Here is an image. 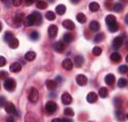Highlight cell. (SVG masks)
<instances>
[{
  "mask_svg": "<svg viewBox=\"0 0 128 122\" xmlns=\"http://www.w3.org/2000/svg\"><path fill=\"white\" fill-rule=\"evenodd\" d=\"M105 39V34L103 33H99L98 34H97L94 39V42H100Z\"/></svg>",
  "mask_w": 128,
  "mask_h": 122,
  "instance_id": "obj_35",
  "label": "cell"
},
{
  "mask_svg": "<svg viewBox=\"0 0 128 122\" xmlns=\"http://www.w3.org/2000/svg\"><path fill=\"white\" fill-rule=\"evenodd\" d=\"M62 67L65 69L66 70H71L73 67V63L70 59H64L62 62Z\"/></svg>",
  "mask_w": 128,
  "mask_h": 122,
  "instance_id": "obj_15",
  "label": "cell"
},
{
  "mask_svg": "<svg viewBox=\"0 0 128 122\" xmlns=\"http://www.w3.org/2000/svg\"><path fill=\"white\" fill-rule=\"evenodd\" d=\"M24 58L26 61H33L36 58V53H35V52H33V51H29L25 54Z\"/></svg>",
  "mask_w": 128,
  "mask_h": 122,
  "instance_id": "obj_24",
  "label": "cell"
},
{
  "mask_svg": "<svg viewBox=\"0 0 128 122\" xmlns=\"http://www.w3.org/2000/svg\"><path fill=\"white\" fill-rule=\"evenodd\" d=\"M25 122H40L38 118L33 113H28L25 116Z\"/></svg>",
  "mask_w": 128,
  "mask_h": 122,
  "instance_id": "obj_10",
  "label": "cell"
},
{
  "mask_svg": "<svg viewBox=\"0 0 128 122\" xmlns=\"http://www.w3.org/2000/svg\"><path fill=\"white\" fill-rule=\"evenodd\" d=\"M118 72L122 74H124L127 72H128V66L126 64H122L121 66H119L118 69Z\"/></svg>",
  "mask_w": 128,
  "mask_h": 122,
  "instance_id": "obj_41",
  "label": "cell"
},
{
  "mask_svg": "<svg viewBox=\"0 0 128 122\" xmlns=\"http://www.w3.org/2000/svg\"><path fill=\"white\" fill-rule=\"evenodd\" d=\"M7 103H8V102L6 101V98L4 97L3 96H1V107H2V108L4 107V106L6 105Z\"/></svg>",
  "mask_w": 128,
  "mask_h": 122,
  "instance_id": "obj_46",
  "label": "cell"
},
{
  "mask_svg": "<svg viewBox=\"0 0 128 122\" xmlns=\"http://www.w3.org/2000/svg\"><path fill=\"white\" fill-rule=\"evenodd\" d=\"M123 44V38L122 37H116L114 39L112 46L114 49H118Z\"/></svg>",
  "mask_w": 128,
  "mask_h": 122,
  "instance_id": "obj_8",
  "label": "cell"
},
{
  "mask_svg": "<svg viewBox=\"0 0 128 122\" xmlns=\"http://www.w3.org/2000/svg\"><path fill=\"white\" fill-rule=\"evenodd\" d=\"M115 115H116V117L117 120L119 121V122H123V121L125 120V115L122 111H116V114Z\"/></svg>",
  "mask_w": 128,
  "mask_h": 122,
  "instance_id": "obj_32",
  "label": "cell"
},
{
  "mask_svg": "<svg viewBox=\"0 0 128 122\" xmlns=\"http://www.w3.org/2000/svg\"><path fill=\"white\" fill-rule=\"evenodd\" d=\"M64 48H65V45L63 43V42L59 41V42H56L54 44V49L56 52L61 53V52L64 51Z\"/></svg>",
  "mask_w": 128,
  "mask_h": 122,
  "instance_id": "obj_16",
  "label": "cell"
},
{
  "mask_svg": "<svg viewBox=\"0 0 128 122\" xmlns=\"http://www.w3.org/2000/svg\"><path fill=\"white\" fill-rule=\"evenodd\" d=\"M62 122H72V119H66V118L62 119Z\"/></svg>",
  "mask_w": 128,
  "mask_h": 122,
  "instance_id": "obj_48",
  "label": "cell"
},
{
  "mask_svg": "<svg viewBox=\"0 0 128 122\" xmlns=\"http://www.w3.org/2000/svg\"><path fill=\"white\" fill-rule=\"evenodd\" d=\"M66 12V6L64 4H59L56 7V12L59 15H63Z\"/></svg>",
  "mask_w": 128,
  "mask_h": 122,
  "instance_id": "obj_23",
  "label": "cell"
},
{
  "mask_svg": "<svg viewBox=\"0 0 128 122\" xmlns=\"http://www.w3.org/2000/svg\"><path fill=\"white\" fill-rule=\"evenodd\" d=\"M84 63V59L82 56L78 55V56H76L75 58H74V64H75V66L77 67V68H80L83 66Z\"/></svg>",
  "mask_w": 128,
  "mask_h": 122,
  "instance_id": "obj_13",
  "label": "cell"
},
{
  "mask_svg": "<svg viewBox=\"0 0 128 122\" xmlns=\"http://www.w3.org/2000/svg\"><path fill=\"white\" fill-rule=\"evenodd\" d=\"M35 23H36V20L33 14L29 15L24 20V24L25 26H32L33 25H35Z\"/></svg>",
  "mask_w": 128,
  "mask_h": 122,
  "instance_id": "obj_4",
  "label": "cell"
},
{
  "mask_svg": "<svg viewBox=\"0 0 128 122\" xmlns=\"http://www.w3.org/2000/svg\"><path fill=\"white\" fill-rule=\"evenodd\" d=\"M24 16V13L23 12H20V13H18L15 15V17L13 18V22L15 23H17V24H20L22 20H23V18Z\"/></svg>",
  "mask_w": 128,
  "mask_h": 122,
  "instance_id": "obj_26",
  "label": "cell"
},
{
  "mask_svg": "<svg viewBox=\"0 0 128 122\" xmlns=\"http://www.w3.org/2000/svg\"><path fill=\"white\" fill-rule=\"evenodd\" d=\"M76 20L80 23H84L86 21V17L84 13L80 12L78 14H77V15H76Z\"/></svg>",
  "mask_w": 128,
  "mask_h": 122,
  "instance_id": "obj_31",
  "label": "cell"
},
{
  "mask_svg": "<svg viewBox=\"0 0 128 122\" xmlns=\"http://www.w3.org/2000/svg\"><path fill=\"white\" fill-rule=\"evenodd\" d=\"M13 38H15L14 37V34L12 33V32H10V31H6L5 33H4V41L6 42H10V41L12 40Z\"/></svg>",
  "mask_w": 128,
  "mask_h": 122,
  "instance_id": "obj_29",
  "label": "cell"
},
{
  "mask_svg": "<svg viewBox=\"0 0 128 122\" xmlns=\"http://www.w3.org/2000/svg\"><path fill=\"white\" fill-rule=\"evenodd\" d=\"M128 84V81L124 78H120L118 81V83H117V85L119 88H124Z\"/></svg>",
  "mask_w": 128,
  "mask_h": 122,
  "instance_id": "obj_36",
  "label": "cell"
},
{
  "mask_svg": "<svg viewBox=\"0 0 128 122\" xmlns=\"http://www.w3.org/2000/svg\"><path fill=\"white\" fill-rule=\"evenodd\" d=\"M40 34L39 33L36 31H33L31 34H30V38L32 40H38L39 39Z\"/></svg>",
  "mask_w": 128,
  "mask_h": 122,
  "instance_id": "obj_40",
  "label": "cell"
},
{
  "mask_svg": "<svg viewBox=\"0 0 128 122\" xmlns=\"http://www.w3.org/2000/svg\"><path fill=\"white\" fill-rule=\"evenodd\" d=\"M6 64H7V60H6V59L4 57V56H1L0 57V67H4V66H5L6 65Z\"/></svg>",
  "mask_w": 128,
  "mask_h": 122,
  "instance_id": "obj_44",
  "label": "cell"
},
{
  "mask_svg": "<svg viewBox=\"0 0 128 122\" xmlns=\"http://www.w3.org/2000/svg\"><path fill=\"white\" fill-rule=\"evenodd\" d=\"M126 117H127V119H128V115H127V116H126Z\"/></svg>",
  "mask_w": 128,
  "mask_h": 122,
  "instance_id": "obj_55",
  "label": "cell"
},
{
  "mask_svg": "<svg viewBox=\"0 0 128 122\" xmlns=\"http://www.w3.org/2000/svg\"><path fill=\"white\" fill-rule=\"evenodd\" d=\"M46 18L48 20H54L56 19V14L53 11H48L46 13Z\"/></svg>",
  "mask_w": 128,
  "mask_h": 122,
  "instance_id": "obj_33",
  "label": "cell"
},
{
  "mask_svg": "<svg viewBox=\"0 0 128 122\" xmlns=\"http://www.w3.org/2000/svg\"><path fill=\"white\" fill-rule=\"evenodd\" d=\"M92 53H93L94 56H100L101 53H102V49H101V48H100L98 46L94 47V48L92 49Z\"/></svg>",
  "mask_w": 128,
  "mask_h": 122,
  "instance_id": "obj_39",
  "label": "cell"
},
{
  "mask_svg": "<svg viewBox=\"0 0 128 122\" xmlns=\"http://www.w3.org/2000/svg\"><path fill=\"white\" fill-rule=\"evenodd\" d=\"M8 75H9V74L8 72L4 71V70H2L0 72V78L2 80H3V79L6 80L7 78H8Z\"/></svg>",
  "mask_w": 128,
  "mask_h": 122,
  "instance_id": "obj_43",
  "label": "cell"
},
{
  "mask_svg": "<svg viewBox=\"0 0 128 122\" xmlns=\"http://www.w3.org/2000/svg\"><path fill=\"white\" fill-rule=\"evenodd\" d=\"M126 61H127L128 62V56H126Z\"/></svg>",
  "mask_w": 128,
  "mask_h": 122,
  "instance_id": "obj_54",
  "label": "cell"
},
{
  "mask_svg": "<svg viewBox=\"0 0 128 122\" xmlns=\"http://www.w3.org/2000/svg\"><path fill=\"white\" fill-rule=\"evenodd\" d=\"M4 110L8 114H12L16 113V108L13 103L12 102H8L6 105L4 106Z\"/></svg>",
  "mask_w": 128,
  "mask_h": 122,
  "instance_id": "obj_11",
  "label": "cell"
},
{
  "mask_svg": "<svg viewBox=\"0 0 128 122\" xmlns=\"http://www.w3.org/2000/svg\"><path fill=\"white\" fill-rule=\"evenodd\" d=\"M51 122H62V119H54L51 121Z\"/></svg>",
  "mask_w": 128,
  "mask_h": 122,
  "instance_id": "obj_50",
  "label": "cell"
},
{
  "mask_svg": "<svg viewBox=\"0 0 128 122\" xmlns=\"http://www.w3.org/2000/svg\"><path fill=\"white\" fill-rule=\"evenodd\" d=\"M45 108H46V111L49 113H54L56 111L57 109V105L56 102H54V101H48L46 104V106H45Z\"/></svg>",
  "mask_w": 128,
  "mask_h": 122,
  "instance_id": "obj_3",
  "label": "cell"
},
{
  "mask_svg": "<svg viewBox=\"0 0 128 122\" xmlns=\"http://www.w3.org/2000/svg\"><path fill=\"white\" fill-rule=\"evenodd\" d=\"M21 69H22V66L19 62H14L10 65V72H14V73L18 72L21 70Z\"/></svg>",
  "mask_w": 128,
  "mask_h": 122,
  "instance_id": "obj_14",
  "label": "cell"
},
{
  "mask_svg": "<svg viewBox=\"0 0 128 122\" xmlns=\"http://www.w3.org/2000/svg\"><path fill=\"white\" fill-rule=\"evenodd\" d=\"M6 122H15V120H14V119L12 118V117H8V119H7V120H6Z\"/></svg>",
  "mask_w": 128,
  "mask_h": 122,
  "instance_id": "obj_49",
  "label": "cell"
},
{
  "mask_svg": "<svg viewBox=\"0 0 128 122\" xmlns=\"http://www.w3.org/2000/svg\"></svg>",
  "mask_w": 128,
  "mask_h": 122,
  "instance_id": "obj_56",
  "label": "cell"
},
{
  "mask_svg": "<svg viewBox=\"0 0 128 122\" xmlns=\"http://www.w3.org/2000/svg\"><path fill=\"white\" fill-rule=\"evenodd\" d=\"M126 48L128 50V40L127 41V42H126Z\"/></svg>",
  "mask_w": 128,
  "mask_h": 122,
  "instance_id": "obj_53",
  "label": "cell"
},
{
  "mask_svg": "<svg viewBox=\"0 0 128 122\" xmlns=\"http://www.w3.org/2000/svg\"><path fill=\"white\" fill-rule=\"evenodd\" d=\"M46 87L50 91H54L57 88V83L53 80H47L46 82Z\"/></svg>",
  "mask_w": 128,
  "mask_h": 122,
  "instance_id": "obj_17",
  "label": "cell"
},
{
  "mask_svg": "<svg viewBox=\"0 0 128 122\" xmlns=\"http://www.w3.org/2000/svg\"><path fill=\"white\" fill-rule=\"evenodd\" d=\"M58 33V27L55 24L50 25L48 29V34L50 38H55Z\"/></svg>",
  "mask_w": 128,
  "mask_h": 122,
  "instance_id": "obj_5",
  "label": "cell"
},
{
  "mask_svg": "<svg viewBox=\"0 0 128 122\" xmlns=\"http://www.w3.org/2000/svg\"><path fill=\"white\" fill-rule=\"evenodd\" d=\"M105 82L107 85L108 86H112L114 85V83H115V76L114 74H108L106 77H105Z\"/></svg>",
  "mask_w": 128,
  "mask_h": 122,
  "instance_id": "obj_18",
  "label": "cell"
},
{
  "mask_svg": "<svg viewBox=\"0 0 128 122\" xmlns=\"http://www.w3.org/2000/svg\"><path fill=\"white\" fill-rule=\"evenodd\" d=\"M124 21H125V23L128 25V13L125 15V17H124Z\"/></svg>",
  "mask_w": 128,
  "mask_h": 122,
  "instance_id": "obj_52",
  "label": "cell"
},
{
  "mask_svg": "<svg viewBox=\"0 0 128 122\" xmlns=\"http://www.w3.org/2000/svg\"><path fill=\"white\" fill-rule=\"evenodd\" d=\"M87 82H88V79L86 76H85L83 74H80L76 77V83L80 86H84L86 85Z\"/></svg>",
  "mask_w": 128,
  "mask_h": 122,
  "instance_id": "obj_6",
  "label": "cell"
},
{
  "mask_svg": "<svg viewBox=\"0 0 128 122\" xmlns=\"http://www.w3.org/2000/svg\"><path fill=\"white\" fill-rule=\"evenodd\" d=\"M63 38H64V42L70 43V42H71L73 40V35L72 34H70V33H65L64 34Z\"/></svg>",
  "mask_w": 128,
  "mask_h": 122,
  "instance_id": "obj_34",
  "label": "cell"
},
{
  "mask_svg": "<svg viewBox=\"0 0 128 122\" xmlns=\"http://www.w3.org/2000/svg\"><path fill=\"white\" fill-rule=\"evenodd\" d=\"M99 96L101 98H106L108 95V90L106 87H102L99 89Z\"/></svg>",
  "mask_w": 128,
  "mask_h": 122,
  "instance_id": "obj_25",
  "label": "cell"
},
{
  "mask_svg": "<svg viewBox=\"0 0 128 122\" xmlns=\"http://www.w3.org/2000/svg\"><path fill=\"white\" fill-rule=\"evenodd\" d=\"M33 15L34 16L35 18V20H36V23H35V25L36 26H40L42 23V15L37 12V11H34L32 12Z\"/></svg>",
  "mask_w": 128,
  "mask_h": 122,
  "instance_id": "obj_21",
  "label": "cell"
},
{
  "mask_svg": "<svg viewBox=\"0 0 128 122\" xmlns=\"http://www.w3.org/2000/svg\"><path fill=\"white\" fill-rule=\"evenodd\" d=\"M118 27H119L118 23L116 22V23H115L114 24H113V25H111V26H108V28L109 31H110V32L114 33V32H116V31L118 30Z\"/></svg>",
  "mask_w": 128,
  "mask_h": 122,
  "instance_id": "obj_38",
  "label": "cell"
},
{
  "mask_svg": "<svg viewBox=\"0 0 128 122\" xmlns=\"http://www.w3.org/2000/svg\"><path fill=\"white\" fill-rule=\"evenodd\" d=\"M16 87V82L13 78H8L6 80H4V88L8 92H13L15 90Z\"/></svg>",
  "mask_w": 128,
  "mask_h": 122,
  "instance_id": "obj_1",
  "label": "cell"
},
{
  "mask_svg": "<svg viewBox=\"0 0 128 122\" xmlns=\"http://www.w3.org/2000/svg\"><path fill=\"white\" fill-rule=\"evenodd\" d=\"M33 2H34V1H26V5H31Z\"/></svg>",
  "mask_w": 128,
  "mask_h": 122,
  "instance_id": "obj_51",
  "label": "cell"
},
{
  "mask_svg": "<svg viewBox=\"0 0 128 122\" xmlns=\"http://www.w3.org/2000/svg\"><path fill=\"white\" fill-rule=\"evenodd\" d=\"M36 7L40 10H45L48 7V3L45 1H38L36 4Z\"/></svg>",
  "mask_w": 128,
  "mask_h": 122,
  "instance_id": "obj_30",
  "label": "cell"
},
{
  "mask_svg": "<svg viewBox=\"0 0 128 122\" xmlns=\"http://www.w3.org/2000/svg\"><path fill=\"white\" fill-rule=\"evenodd\" d=\"M100 28V23L97 20H92L89 23V29L90 30L92 31H98Z\"/></svg>",
  "mask_w": 128,
  "mask_h": 122,
  "instance_id": "obj_19",
  "label": "cell"
},
{
  "mask_svg": "<svg viewBox=\"0 0 128 122\" xmlns=\"http://www.w3.org/2000/svg\"><path fill=\"white\" fill-rule=\"evenodd\" d=\"M123 9H124V7L120 3H116L114 6V7H113V10H114V12H122L123 10Z\"/></svg>",
  "mask_w": 128,
  "mask_h": 122,
  "instance_id": "obj_37",
  "label": "cell"
},
{
  "mask_svg": "<svg viewBox=\"0 0 128 122\" xmlns=\"http://www.w3.org/2000/svg\"><path fill=\"white\" fill-rule=\"evenodd\" d=\"M64 115L68 116H73L75 115V113L73 111V110L70 108H67L64 109Z\"/></svg>",
  "mask_w": 128,
  "mask_h": 122,
  "instance_id": "obj_42",
  "label": "cell"
},
{
  "mask_svg": "<svg viewBox=\"0 0 128 122\" xmlns=\"http://www.w3.org/2000/svg\"><path fill=\"white\" fill-rule=\"evenodd\" d=\"M39 99V92L36 88H32L29 94V100L32 103H36Z\"/></svg>",
  "mask_w": 128,
  "mask_h": 122,
  "instance_id": "obj_2",
  "label": "cell"
},
{
  "mask_svg": "<svg viewBox=\"0 0 128 122\" xmlns=\"http://www.w3.org/2000/svg\"><path fill=\"white\" fill-rule=\"evenodd\" d=\"M89 10L91 12H97L100 10V4L97 2H91L89 5Z\"/></svg>",
  "mask_w": 128,
  "mask_h": 122,
  "instance_id": "obj_28",
  "label": "cell"
},
{
  "mask_svg": "<svg viewBox=\"0 0 128 122\" xmlns=\"http://www.w3.org/2000/svg\"><path fill=\"white\" fill-rule=\"evenodd\" d=\"M117 21H116V17L114 15H108L106 18V23L108 27L110 26H111V25H113V24H114Z\"/></svg>",
  "mask_w": 128,
  "mask_h": 122,
  "instance_id": "obj_20",
  "label": "cell"
},
{
  "mask_svg": "<svg viewBox=\"0 0 128 122\" xmlns=\"http://www.w3.org/2000/svg\"><path fill=\"white\" fill-rule=\"evenodd\" d=\"M72 101V98L71 97V95L68 92H64V94H62V102L64 105H70L71 104V102Z\"/></svg>",
  "mask_w": 128,
  "mask_h": 122,
  "instance_id": "obj_7",
  "label": "cell"
},
{
  "mask_svg": "<svg viewBox=\"0 0 128 122\" xmlns=\"http://www.w3.org/2000/svg\"><path fill=\"white\" fill-rule=\"evenodd\" d=\"M22 3V1L21 0H13L12 1V4L15 6V7H18Z\"/></svg>",
  "mask_w": 128,
  "mask_h": 122,
  "instance_id": "obj_47",
  "label": "cell"
},
{
  "mask_svg": "<svg viewBox=\"0 0 128 122\" xmlns=\"http://www.w3.org/2000/svg\"><path fill=\"white\" fill-rule=\"evenodd\" d=\"M110 60L113 62L118 63V62H120V61H122V56H121V55L118 53L114 52V53H113L110 55Z\"/></svg>",
  "mask_w": 128,
  "mask_h": 122,
  "instance_id": "obj_22",
  "label": "cell"
},
{
  "mask_svg": "<svg viewBox=\"0 0 128 122\" xmlns=\"http://www.w3.org/2000/svg\"><path fill=\"white\" fill-rule=\"evenodd\" d=\"M62 26H63V27H64L65 29H67L68 30H73L76 27L74 22L72 20H69V19H66L64 20L62 22Z\"/></svg>",
  "mask_w": 128,
  "mask_h": 122,
  "instance_id": "obj_9",
  "label": "cell"
},
{
  "mask_svg": "<svg viewBox=\"0 0 128 122\" xmlns=\"http://www.w3.org/2000/svg\"><path fill=\"white\" fill-rule=\"evenodd\" d=\"M98 99V95L94 92H89L86 96V100L89 103H94Z\"/></svg>",
  "mask_w": 128,
  "mask_h": 122,
  "instance_id": "obj_12",
  "label": "cell"
},
{
  "mask_svg": "<svg viewBox=\"0 0 128 122\" xmlns=\"http://www.w3.org/2000/svg\"><path fill=\"white\" fill-rule=\"evenodd\" d=\"M114 103H115V105H116V106L119 107V106H121V105L122 104V100L120 98L116 97V98H115V100H114Z\"/></svg>",
  "mask_w": 128,
  "mask_h": 122,
  "instance_id": "obj_45",
  "label": "cell"
},
{
  "mask_svg": "<svg viewBox=\"0 0 128 122\" xmlns=\"http://www.w3.org/2000/svg\"><path fill=\"white\" fill-rule=\"evenodd\" d=\"M8 45H9V47H10V48H12V49H16V48H17L18 47V45H19V41H18V40L17 38H13V39L8 43Z\"/></svg>",
  "mask_w": 128,
  "mask_h": 122,
  "instance_id": "obj_27",
  "label": "cell"
}]
</instances>
